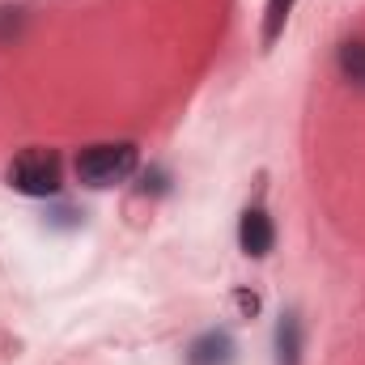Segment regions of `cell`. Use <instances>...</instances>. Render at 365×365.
<instances>
[{
	"label": "cell",
	"instance_id": "6da1fadb",
	"mask_svg": "<svg viewBox=\"0 0 365 365\" xmlns=\"http://www.w3.org/2000/svg\"><path fill=\"white\" fill-rule=\"evenodd\" d=\"M136 162H140V153L128 140H119V145H90V149L77 153V179L86 187H115V182H123L136 170Z\"/></svg>",
	"mask_w": 365,
	"mask_h": 365
},
{
	"label": "cell",
	"instance_id": "277c9868",
	"mask_svg": "<svg viewBox=\"0 0 365 365\" xmlns=\"http://www.w3.org/2000/svg\"><path fill=\"white\" fill-rule=\"evenodd\" d=\"M293 4H297V0H268V4H264V47H272L276 38L284 34V21H289Z\"/></svg>",
	"mask_w": 365,
	"mask_h": 365
},
{
	"label": "cell",
	"instance_id": "52a82bcc",
	"mask_svg": "<svg viewBox=\"0 0 365 365\" xmlns=\"http://www.w3.org/2000/svg\"><path fill=\"white\" fill-rule=\"evenodd\" d=\"M340 68H344V77L353 86L365 90V43H344L340 47Z\"/></svg>",
	"mask_w": 365,
	"mask_h": 365
},
{
	"label": "cell",
	"instance_id": "5b68a950",
	"mask_svg": "<svg viewBox=\"0 0 365 365\" xmlns=\"http://www.w3.org/2000/svg\"><path fill=\"white\" fill-rule=\"evenodd\" d=\"M230 361V340L225 336H204L191 349V365H225Z\"/></svg>",
	"mask_w": 365,
	"mask_h": 365
},
{
	"label": "cell",
	"instance_id": "3957f363",
	"mask_svg": "<svg viewBox=\"0 0 365 365\" xmlns=\"http://www.w3.org/2000/svg\"><path fill=\"white\" fill-rule=\"evenodd\" d=\"M238 242H242V251H247L251 259H264V255L272 251V242H276L272 217H268L264 208H247L242 221H238Z\"/></svg>",
	"mask_w": 365,
	"mask_h": 365
},
{
	"label": "cell",
	"instance_id": "8992f818",
	"mask_svg": "<svg viewBox=\"0 0 365 365\" xmlns=\"http://www.w3.org/2000/svg\"><path fill=\"white\" fill-rule=\"evenodd\" d=\"M276 349H280V365H297L302 336H297V319H293V314L280 319V327H276Z\"/></svg>",
	"mask_w": 365,
	"mask_h": 365
},
{
	"label": "cell",
	"instance_id": "7a4b0ae2",
	"mask_svg": "<svg viewBox=\"0 0 365 365\" xmlns=\"http://www.w3.org/2000/svg\"><path fill=\"white\" fill-rule=\"evenodd\" d=\"M60 179H64V166H60V158L51 149H26L9 166V182L21 195H56Z\"/></svg>",
	"mask_w": 365,
	"mask_h": 365
}]
</instances>
